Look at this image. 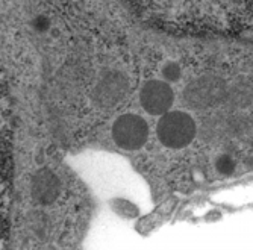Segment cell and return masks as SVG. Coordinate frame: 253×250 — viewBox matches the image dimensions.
I'll use <instances>...</instances> for the list:
<instances>
[{"label": "cell", "mask_w": 253, "mask_h": 250, "mask_svg": "<svg viewBox=\"0 0 253 250\" xmlns=\"http://www.w3.org/2000/svg\"><path fill=\"white\" fill-rule=\"evenodd\" d=\"M149 21L173 31H205L218 25H249L250 0H132Z\"/></svg>", "instance_id": "obj_1"}, {"label": "cell", "mask_w": 253, "mask_h": 250, "mask_svg": "<svg viewBox=\"0 0 253 250\" xmlns=\"http://www.w3.org/2000/svg\"><path fill=\"white\" fill-rule=\"evenodd\" d=\"M197 127L193 117L182 111H169L163 114L156 126L161 144L169 149L187 147L196 136Z\"/></svg>", "instance_id": "obj_2"}, {"label": "cell", "mask_w": 253, "mask_h": 250, "mask_svg": "<svg viewBox=\"0 0 253 250\" xmlns=\"http://www.w3.org/2000/svg\"><path fill=\"white\" fill-rule=\"evenodd\" d=\"M149 138L146 120L136 114H125L112 125V140L125 150L141 149Z\"/></svg>", "instance_id": "obj_3"}, {"label": "cell", "mask_w": 253, "mask_h": 250, "mask_svg": "<svg viewBox=\"0 0 253 250\" xmlns=\"http://www.w3.org/2000/svg\"><path fill=\"white\" fill-rule=\"evenodd\" d=\"M140 102L150 116H163L173 106L174 93L167 82L149 81L140 93Z\"/></svg>", "instance_id": "obj_4"}, {"label": "cell", "mask_w": 253, "mask_h": 250, "mask_svg": "<svg viewBox=\"0 0 253 250\" xmlns=\"http://www.w3.org/2000/svg\"><path fill=\"white\" fill-rule=\"evenodd\" d=\"M226 96V85L221 79L208 76L190 86L188 100L194 108H208L220 103Z\"/></svg>", "instance_id": "obj_5"}, {"label": "cell", "mask_w": 253, "mask_h": 250, "mask_svg": "<svg viewBox=\"0 0 253 250\" xmlns=\"http://www.w3.org/2000/svg\"><path fill=\"white\" fill-rule=\"evenodd\" d=\"M217 171L221 173L223 176H231L235 171V161L232 156L229 155H220L215 161Z\"/></svg>", "instance_id": "obj_6"}, {"label": "cell", "mask_w": 253, "mask_h": 250, "mask_svg": "<svg viewBox=\"0 0 253 250\" xmlns=\"http://www.w3.org/2000/svg\"><path fill=\"white\" fill-rule=\"evenodd\" d=\"M163 75H164V78H166L167 81L174 82V81H177V79L180 78V70H179V67H177L176 64L170 62V64H167V65L164 67Z\"/></svg>", "instance_id": "obj_7"}]
</instances>
